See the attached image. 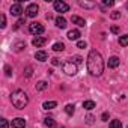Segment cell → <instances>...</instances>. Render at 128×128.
Returning <instances> with one entry per match:
<instances>
[{"label":"cell","mask_w":128,"mask_h":128,"mask_svg":"<svg viewBox=\"0 0 128 128\" xmlns=\"http://www.w3.org/2000/svg\"><path fill=\"white\" fill-rule=\"evenodd\" d=\"M11 14H12V15H15V17H18V15H21V14H23L21 2H17L15 5H12V6H11Z\"/></svg>","instance_id":"52a82bcc"},{"label":"cell","mask_w":128,"mask_h":128,"mask_svg":"<svg viewBox=\"0 0 128 128\" xmlns=\"http://www.w3.org/2000/svg\"><path fill=\"white\" fill-rule=\"evenodd\" d=\"M80 6H82V8H88V9H90V8H95V3H89V2H80Z\"/></svg>","instance_id":"44dd1931"},{"label":"cell","mask_w":128,"mask_h":128,"mask_svg":"<svg viewBox=\"0 0 128 128\" xmlns=\"http://www.w3.org/2000/svg\"><path fill=\"white\" fill-rule=\"evenodd\" d=\"M110 30H112L113 33H119V27H118V26H112V29H110Z\"/></svg>","instance_id":"e575fe53"},{"label":"cell","mask_w":128,"mask_h":128,"mask_svg":"<svg viewBox=\"0 0 128 128\" xmlns=\"http://www.w3.org/2000/svg\"><path fill=\"white\" fill-rule=\"evenodd\" d=\"M102 5H104V6H113V5H114V2H113V0H104Z\"/></svg>","instance_id":"83f0119b"},{"label":"cell","mask_w":128,"mask_h":128,"mask_svg":"<svg viewBox=\"0 0 128 128\" xmlns=\"http://www.w3.org/2000/svg\"><path fill=\"white\" fill-rule=\"evenodd\" d=\"M0 125H2V128H8V120L6 119H0Z\"/></svg>","instance_id":"f546056e"},{"label":"cell","mask_w":128,"mask_h":128,"mask_svg":"<svg viewBox=\"0 0 128 128\" xmlns=\"http://www.w3.org/2000/svg\"><path fill=\"white\" fill-rule=\"evenodd\" d=\"M110 17H112L113 20H118V18H120V12H118V11H116V12H113Z\"/></svg>","instance_id":"f1b7e54d"},{"label":"cell","mask_w":128,"mask_h":128,"mask_svg":"<svg viewBox=\"0 0 128 128\" xmlns=\"http://www.w3.org/2000/svg\"><path fill=\"white\" fill-rule=\"evenodd\" d=\"M32 71H33V70H32V66H27V68H26V71H24V76H26V77H30V76H32Z\"/></svg>","instance_id":"4316f807"},{"label":"cell","mask_w":128,"mask_h":128,"mask_svg":"<svg viewBox=\"0 0 128 128\" xmlns=\"http://www.w3.org/2000/svg\"><path fill=\"white\" fill-rule=\"evenodd\" d=\"M51 63H53V65H54V66H57V65H60V62H59V59H57V57H54V59H51Z\"/></svg>","instance_id":"836d02e7"},{"label":"cell","mask_w":128,"mask_h":128,"mask_svg":"<svg viewBox=\"0 0 128 128\" xmlns=\"http://www.w3.org/2000/svg\"><path fill=\"white\" fill-rule=\"evenodd\" d=\"M23 48H26V44H24V42H18V44H15V51H21Z\"/></svg>","instance_id":"d4e9b609"},{"label":"cell","mask_w":128,"mask_h":128,"mask_svg":"<svg viewBox=\"0 0 128 128\" xmlns=\"http://www.w3.org/2000/svg\"><path fill=\"white\" fill-rule=\"evenodd\" d=\"M44 125L48 126V128H53V126H54V120H53L51 118H45V119H44Z\"/></svg>","instance_id":"d6986e66"},{"label":"cell","mask_w":128,"mask_h":128,"mask_svg":"<svg viewBox=\"0 0 128 128\" xmlns=\"http://www.w3.org/2000/svg\"><path fill=\"white\" fill-rule=\"evenodd\" d=\"M44 26L41 24V23H32L30 26H29V32L32 33V35H36V36H39V35H42L44 33Z\"/></svg>","instance_id":"277c9868"},{"label":"cell","mask_w":128,"mask_h":128,"mask_svg":"<svg viewBox=\"0 0 128 128\" xmlns=\"http://www.w3.org/2000/svg\"><path fill=\"white\" fill-rule=\"evenodd\" d=\"M5 74H6L8 77H11V76H12V70H11V66H9V65H6V66H5Z\"/></svg>","instance_id":"484cf974"},{"label":"cell","mask_w":128,"mask_h":128,"mask_svg":"<svg viewBox=\"0 0 128 128\" xmlns=\"http://www.w3.org/2000/svg\"><path fill=\"white\" fill-rule=\"evenodd\" d=\"M56 24H57V27H60V29H65V27H66V20L63 18V17H57V18H56Z\"/></svg>","instance_id":"5bb4252c"},{"label":"cell","mask_w":128,"mask_h":128,"mask_svg":"<svg viewBox=\"0 0 128 128\" xmlns=\"http://www.w3.org/2000/svg\"><path fill=\"white\" fill-rule=\"evenodd\" d=\"M38 11H39V6L36 5V3H30L27 8H26V15L29 17V18H33V17H36L38 15Z\"/></svg>","instance_id":"5b68a950"},{"label":"cell","mask_w":128,"mask_h":128,"mask_svg":"<svg viewBox=\"0 0 128 128\" xmlns=\"http://www.w3.org/2000/svg\"><path fill=\"white\" fill-rule=\"evenodd\" d=\"M119 44H120L122 47H126V45H128V33L119 38Z\"/></svg>","instance_id":"ac0fdd59"},{"label":"cell","mask_w":128,"mask_h":128,"mask_svg":"<svg viewBox=\"0 0 128 128\" xmlns=\"http://www.w3.org/2000/svg\"><path fill=\"white\" fill-rule=\"evenodd\" d=\"M74 108H76V107H74L72 104H68V106L65 107V112H66V113L71 116V114H74Z\"/></svg>","instance_id":"7402d4cb"},{"label":"cell","mask_w":128,"mask_h":128,"mask_svg":"<svg viewBox=\"0 0 128 128\" xmlns=\"http://www.w3.org/2000/svg\"><path fill=\"white\" fill-rule=\"evenodd\" d=\"M78 38H80V32H78V30L74 29V30H70V32H68V39H71V41H77Z\"/></svg>","instance_id":"4fadbf2b"},{"label":"cell","mask_w":128,"mask_h":128,"mask_svg":"<svg viewBox=\"0 0 128 128\" xmlns=\"http://www.w3.org/2000/svg\"><path fill=\"white\" fill-rule=\"evenodd\" d=\"M71 21H72L74 24H77V26H80V27H84V24H86V21H84L83 18H80L78 15H72V18H71Z\"/></svg>","instance_id":"8fae6325"},{"label":"cell","mask_w":128,"mask_h":128,"mask_svg":"<svg viewBox=\"0 0 128 128\" xmlns=\"http://www.w3.org/2000/svg\"><path fill=\"white\" fill-rule=\"evenodd\" d=\"M23 24H24V18H20V20L17 21V24H15V29H18V27L23 26Z\"/></svg>","instance_id":"4dcf8cb0"},{"label":"cell","mask_w":128,"mask_h":128,"mask_svg":"<svg viewBox=\"0 0 128 128\" xmlns=\"http://www.w3.org/2000/svg\"><path fill=\"white\" fill-rule=\"evenodd\" d=\"M32 44H33L36 48H39V47H42V45H45V44H47V38H42V36H36V38L32 41Z\"/></svg>","instance_id":"ba28073f"},{"label":"cell","mask_w":128,"mask_h":128,"mask_svg":"<svg viewBox=\"0 0 128 128\" xmlns=\"http://www.w3.org/2000/svg\"><path fill=\"white\" fill-rule=\"evenodd\" d=\"M57 106V102L56 101H45L44 104H42V107L45 108V110H50V108H54Z\"/></svg>","instance_id":"9a60e30c"},{"label":"cell","mask_w":128,"mask_h":128,"mask_svg":"<svg viewBox=\"0 0 128 128\" xmlns=\"http://www.w3.org/2000/svg\"><path fill=\"white\" fill-rule=\"evenodd\" d=\"M53 6H54L56 12H60V14H63V12H68V11H70V6H68L65 2H60V0H56V2L53 3Z\"/></svg>","instance_id":"8992f818"},{"label":"cell","mask_w":128,"mask_h":128,"mask_svg":"<svg viewBox=\"0 0 128 128\" xmlns=\"http://www.w3.org/2000/svg\"><path fill=\"white\" fill-rule=\"evenodd\" d=\"M82 60H83V59H82L80 56H76V57H74V62H76V63H82Z\"/></svg>","instance_id":"d590c367"},{"label":"cell","mask_w":128,"mask_h":128,"mask_svg":"<svg viewBox=\"0 0 128 128\" xmlns=\"http://www.w3.org/2000/svg\"><path fill=\"white\" fill-rule=\"evenodd\" d=\"M12 126L14 128H26V120L23 118H15L12 120Z\"/></svg>","instance_id":"9c48e42d"},{"label":"cell","mask_w":128,"mask_h":128,"mask_svg":"<svg viewBox=\"0 0 128 128\" xmlns=\"http://www.w3.org/2000/svg\"><path fill=\"white\" fill-rule=\"evenodd\" d=\"M110 128H122L120 120H112L110 122Z\"/></svg>","instance_id":"603a6c76"},{"label":"cell","mask_w":128,"mask_h":128,"mask_svg":"<svg viewBox=\"0 0 128 128\" xmlns=\"http://www.w3.org/2000/svg\"><path fill=\"white\" fill-rule=\"evenodd\" d=\"M83 107H84L86 110H92V108H95V102H94V101H84V102H83Z\"/></svg>","instance_id":"e0dca14e"},{"label":"cell","mask_w":128,"mask_h":128,"mask_svg":"<svg viewBox=\"0 0 128 128\" xmlns=\"http://www.w3.org/2000/svg\"><path fill=\"white\" fill-rule=\"evenodd\" d=\"M88 71L92 74V76H101L102 71H104V62H102V57L98 51L95 50H90L89 51V56H88Z\"/></svg>","instance_id":"6da1fadb"},{"label":"cell","mask_w":128,"mask_h":128,"mask_svg":"<svg viewBox=\"0 0 128 128\" xmlns=\"http://www.w3.org/2000/svg\"><path fill=\"white\" fill-rule=\"evenodd\" d=\"M94 119H95V118H94L92 114H89V116L86 118V122H88V124H94Z\"/></svg>","instance_id":"d6a6232c"},{"label":"cell","mask_w":128,"mask_h":128,"mask_svg":"<svg viewBox=\"0 0 128 128\" xmlns=\"http://www.w3.org/2000/svg\"><path fill=\"white\" fill-rule=\"evenodd\" d=\"M35 57H36V60H41V62H44V60H47V59H48V54H47L44 50H39V51H36Z\"/></svg>","instance_id":"7c38bea8"},{"label":"cell","mask_w":128,"mask_h":128,"mask_svg":"<svg viewBox=\"0 0 128 128\" xmlns=\"http://www.w3.org/2000/svg\"><path fill=\"white\" fill-rule=\"evenodd\" d=\"M63 48H65V45H63L62 42H56V44L53 45V50H54V51H63Z\"/></svg>","instance_id":"ffe728a7"},{"label":"cell","mask_w":128,"mask_h":128,"mask_svg":"<svg viewBox=\"0 0 128 128\" xmlns=\"http://www.w3.org/2000/svg\"><path fill=\"white\" fill-rule=\"evenodd\" d=\"M62 70L66 76H76L77 74V63L74 62H65L62 65Z\"/></svg>","instance_id":"3957f363"},{"label":"cell","mask_w":128,"mask_h":128,"mask_svg":"<svg viewBox=\"0 0 128 128\" xmlns=\"http://www.w3.org/2000/svg\"><path fill=\"white\" fill-rule=\"evenodd\" d=\"M5 26H6V17H5L3 14H0V27L3 29Z\"/></svg>","instance_id":"cb8c5ba5"},{"label":"cell","mask_w":128,"mask_h":128,"mask_svg":"<svg viewBox=\"0 0 128 128\" xmlns=\"http://www.w3.org/2000/svg\"><path fill=\"white\" fill-rule=\"evenodd\" d=\"M47 88H48L47 82H42V80H41V82H38V83H36V90H45Z\"/></svg>","instance_id":"2e32d148"},{"label":"cell","mask_w":128,"mask_h":128,"mask_svg":"<svg viewBox=\"0 0 128 128\" xmlns=\"http://www.w3.org/2000/svg\"><path fill=\"white\" fill-rule=\"evenodd\" d=\"M77 47H78V48H86V42H84V41H78V42H77Z\"/></svg>","instance_id":"1f68e13d"},{"label":"cell","mask_w":128,"mask_h":128,"mask_svg":"<svg viewBox=\"0 0 128 128\" xmlns=\"http://www.w3.org/2000/svg\"><path fill=\"white\" fill-rule=\"evenodd\" d=\"M119 63H120V60H119V57H116V56H113V57L108 59V66H110V68H118Z\"/></svg>","instance_id":"30bf717a"},{"label":"cell","mask_w":128,"mask_h":128,"mask_svg":"<svg viewBox=\"0 0 128 128\" xmlns=\"http://www.w3.org/2000/svg\"><path fill=\"white\" fill-rule=\"evenodd\" d=\"M126 8H128V3H126Z\"/></svg>","instance_id":"74e56055"},{"label":"cell","mask_w":128,"mask_h":128,"mask_svg":"<svg viewBox=\"0 0 128 128\" xmlns=\"http://www.w3.org/2000/svg\"><path fill=\"white\" fill-rule=\"evenodd\" d=\"M11 102H12V106H14L15 108L23 110V108L27 106V102H29V96H27V94H26L24 90L17 89V90H14V92L11 94Z\"/></svg>","instance_id":"7a4b0ae2"},{"label":"cell","mask_w":128,"mask_h":128,"mask_svg":"<svg viewBox=\"0 0 128 128\" xmlns=\"http://www.w3.org/2000/svg\"><path fill=\"white\" fill-rule=\"evenodd\" d=\"M101 119H102V120H107V119H108V113H107V112H106V113H102Z\"/></svg>","instance_id":"8d00e7d4"}]
</instances>
